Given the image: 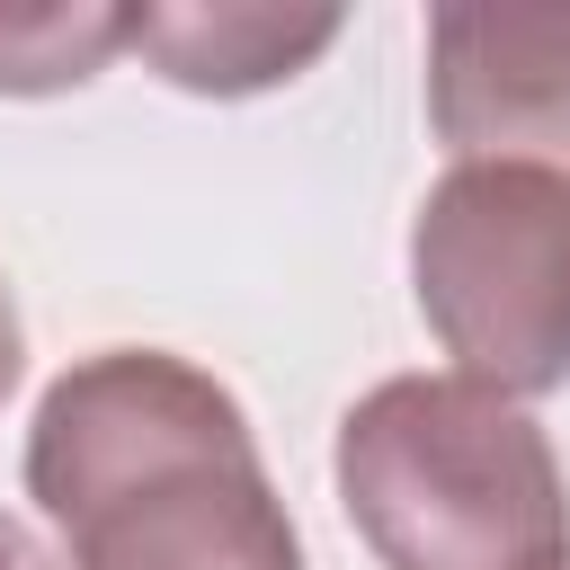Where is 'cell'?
<instances>
[{
	"instance_id": "obj_5",
	"label": "cell",
	"mask_w": 570,
	"mask_h": 570,
	"mask_svg": "<svg viewBox=\"0 0 570 570\" xmlns=\"http://www.w3.org/2000/svg\"><path fill=\"white\" fill-rule=\"evenodd\" d=\"M330 45H338V9H258V0H160V9H134V53L187 98L276 89Z\"/></svg>"
},
{
	"instance_id": "obj_2",
	"label": "cell",
	"mask_w": 570,
	"mask_h": 570,
	"mask_svg": "<svg viewBox=\"0 0 570 570\" xmlns=\"http://www.w3.org/2000/svg\"><path fill=\"white\" fill-rule=\"evenodd\" d=\"M338 508L383 570H561L570 490L552 436L472 374H392L330 445Z\"/></svg>"
},
{
	"instance_id": "obj_4",
	"label": "cell",
	"mask_w": 570,
	"mask_h": 570,
	"mask_svg": "<svg viewBox=\"0 0 570 570\" xmlns=\"http://www.w3.org/2000/svg\"><path fill=\"white\" fill-rule=\"evenodd\" d=\"M428 125L454 160L570 178V9H428Z\"/></svg>"
},
{
	"instance_id": "obj_8",
	"label": "cell",
	"mask_w": 570,
	"mask_h": 570,
	"mask_svg": "<svg viewBox=\"0 0 570 570\" xmlns=\"http://www.w3.org/2000/svg\"><path fill=\"white\" fill-rule=\"evenodd\" d=\"M0 570H62V561H53V552H45L18 517H0Z\"/></svg>"
},
{
	"instance_id": "obj_9",
	"label": "cell",
	"mask_w": 570,
	"mask_h": 570,
	"mask_svg": "<svg viewBox=\"0 0 570 570\" xmlns=\"http://www.w3.org/2000/svg\"><path fill=\"white\" fill-rule=\"evenodd\" d=\"M561 570H570V561H561Z\"/></svg>"
},
{
	"instance_id": "obj_1",
	"label": "cell",
	"mask_w": 570,
	"mask_h": 570,
	"mask_svg": "<svg viewBox=\"0 0 570 570\" xmlns=\"http://www.w3.org/2000/svg\"><path fill=\"white\" fill-rule=\"evenodd\" d=\"M27 499L62 570H303L249 410L169 347H98L45 383Z\"/></svg>"
},
{
	"instance_id": "obj_6",
	"label": "cell",
	"mask_w": 570,
	"mask_h": 570,
	"mask_svg": "<svg viewBox=\"0 0 570 570\" xmlns=\"http://www.w3.org/2000/svg\"><path fill=\"white\" fill-rule=\"evenodd\" d=\"M134 45V9L107 0H45V9H0V98H53L98 80Z\"/></svg>"
},
{
	"instance_id": "obj_3",
	"label": "cell",
	"mask_w": 570,
	"mask_h": 570,
	"mask_svg": "<svg viewBox=\"0 0 570 570\" xmlns=\"http://www.w3.org/2000/svg\"><path fill=\"white\" fill-rule=\"evenodd\" d=\"M410 294L454 374L534 401L570 383V178L454 160L410 223Z\"/></svg>"
},
{
	"instance_id": "obj_7",
	"label": "cell",
	"mask_w": 570,
	"mask_h": 570,
	"mask_svg": "<svg viewBox=\"0 0 570 570\" xmlns=\"http://www.w3.org/2000/svg\"><path fill=\"white\" fill-rule=\"evenodd\" d=\"M18 374H27V330H18V303H9V285H0V401L18 392Z\"/></svg>"
}]
</instances>
